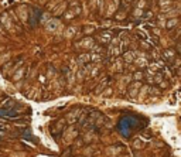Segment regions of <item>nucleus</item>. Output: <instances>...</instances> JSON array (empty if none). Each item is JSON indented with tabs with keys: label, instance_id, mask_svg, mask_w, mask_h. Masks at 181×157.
I'll return each instance as SVG.
<instances>
[{
	"label": "nucleus",
	"instance_id": "obj_1",
	"mask_svg": "<svg viewBox=\"0 0 181 157\" xmlns=\"http://www.w3.org/2000/svg\"><path fill=\"white\" fill-rule=\"evenodd\" d=\"M0 116H4V117H14L17 116V113L14 110H6V109H0Z\"/></svg>",
	"mask_w": 181,
	"mask_h": 157
}]
</instances>
